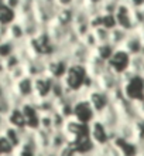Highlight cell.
I'll return each mask as SVG.
<instances>
[{"instance_id": "277c9868", "label": "cell", "mask_w": 144, "mask_h": 156, "mask_svg": "<svg viewBox=\"0 0 144 156\" xmlns=\"http://www.w3.org/2000/svg\"><path fill=\"white\" fill-rule=\"evenodd\" d=\"M16 50H17V44H14L13 41L7 40V38H3V40L0 41V60L7 58L8 55H12Z\"/></svg>"}, {"instance_id": "7a4b0ae2", "label": "cell", "mask_w": 144, "mask_h": 156, "mask_svg": "<svg viewBox=\"0 0 144 156\" xmlns=\"http://www.w3.org/2000/svg\"><path fill=\"white\" fill-rule=\"evenodd\" d=\"M130 58L132 57H130L124 50L116 48L115 51H113V54H112V57L109 58L106 62L107 70L110 71V73H113L116 77L120 78L130 68Z\"/></svg>"}, {"instance_id": "6da1fadb", "label": "cell", "mask_w": 144, "mask_h": 156, "mask_svg": "<svg viewBox=\"0 0 144 156\" xmlns=\"http://www.w3.org/2000/svg\"><path fill=\"white\" fill-rule=\"evenodd\" d=\"M88 136H89V139H91V142L93 144L95 148H100V146L110 144L112 139L116 136V133H113L96 116V118H93L91 122L88 123Z\"/></svg>"}, {"instance_id": "3957f363", "label": "cell", "mask_w": 144, "mask_h": 156, "mask_svg": "<svg viewBox=\"0 0 144 156\" xmlns=\"http://www.w3.org/2000/svg\"><path fill=\"white\" fill-rule=\"evenodd\" d=\"M127 36H129L127 31H124L123 29L116 26L115 29H112L109 31V44H112L115 48H120L123 45V43L126 41Z\"/></svg>"}]
</instances>
